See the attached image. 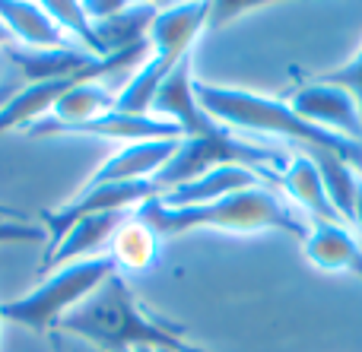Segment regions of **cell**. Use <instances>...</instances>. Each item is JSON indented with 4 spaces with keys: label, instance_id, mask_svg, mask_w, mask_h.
Returning <instances> with one entry per match:
<instances>
[{
    "label": "cell",
    "instance_id": "19",
    "mask_svg": "<svg viewBox=\"0 0 362 352\" xmlns=\"http://www.w3.org/2000/svg\"><path fill=\"white\" fill-rule=\"evenodd\" d=\"M0 245H48V229L32 219H0Z\"/></svg>",
    "mask_w": 362,
    "mask_h": 352
},
{
    "label": "cell",
    "instance_id": "25",
    "mask_svg": "<svg viewBox=\"0 0 362 352\" xmlns=\"http://www.w3.org/2000/svg\"><path fill=\"white\" fill-rule=\"evenodd\" d=\"M134 352H156V349H146V346H137V349H134Z\"/></svg>",
    "mask_w": 362,
    "mask_h": 352
},
{
    "label": "cell",
    "instance_id": "2",
    "mask_svg": "<svg viewBox=\"0 0 362 352\" xmlns=\"http://www.w3.org/2000/svg\"><path fill=\"white\" fill-rule=\"evenodd\" d=\"M150 229H156L163 238L197 229H213V232H232V235H255V232H286L293 238L305 241L312 232V222L289 207L286 197L274 184H257L251 190H238L223 200L204 203V207H163L159 200L144 203L134 210Z\"/></svg>",
    "mask_w": 362,
    "mask_h": 352
},
{
    "label": "cell",
    "instance_id": "21",
    "mask_svg": "<svg viewBox=\"0 0 362 352\" xmlns=\"http://www.w3.org/2000/svg\"><path fill=\"white\" fill-rule=\"evenodd\" d=\"M48 343H51V349L54 352H99L95 346H89V343H83V340H74V336L61 334V330H51Z\"/></svg>",
    "mask_w": 362,
    "mask_h": 352
},
{
    "label": "cell",
    "instance_id": "15",
    "mask_svg": "<svg viewBox=\"0 0 362 352\" xmlns=\"http://www.w3.org/2000/svg\"><path fill=\"white\" fill-rule=\"evenodd\" d=\"M302 254L318 270H353L362 277V241L344 222H312V232L302 241Z\"/></svg>",
    "mask_w": 362,
    "mask_h": 352
},
{
    "label": "cell",
    "instance_id": "11",
    "mask_svg": "<svg viewBox=\"0 0 362 352\" xmlns=\"http://www.w3.org/2000/svg\"><path fill=\"white\" fill-rule=\"evenodd\" d=\"M276 190L286 197L289 207H296L308 222H344L327 197L321 169L308 152H293L289 165L276 178Z\"/></svg>",
    "mask_w": 362,
    "mask_h": 352
},
{
    "label": "cell",
    "instance_id": "5",
    "mask_svg": "<svg viewBox=\"0 0 362 352\" xmlns=\"http://www.w3.org/2000/svg\"><path fill=\"white\" fill-rule=\"evenodd\" d=\"M115 273H118V267H115V260L108 257V254L74 260V264H67V267H57L51 277H45L42 283H38L35 289H29L25 296L13 298V302H4L0 305V317L48 336L51 330H57V324H61L70 311L80 308Z\"/></svg>",
    "mask_w": 362,
    "mask_h": 352
},
{
    "label": "cell",
    "instance_id": "24",
    "mask_svg": "<svg viewBox=\"0 0 362 352\" xmlns=\"http://www.w3.org/2000/svg\"><path fill=\"white\" fill-rule=\"evenodd\" d=\"M0 219H29L25 213H19V210H10V207H0Z\"/></svg>",
    "mask_w": 362,
    "mask_h": 352
},
{
    "label": "cell",
    "instance_id": "1",
    "mask_svg": "<svg viewBox=\"0 0 362 352\" xmlns=\"http://www.w3.org/2000/svg\"><path fill=\"white\" fill-rule=\"evenodd\" d=\"M197 102L206 111V118L213 124L235 131L242 137L264 140V143H289L296 146V152H337L340 159L362 171V143L344 140L337 133H327L321 127L302 121L293 111L286 99H274V95H261L251 89H235V86H216V83H200L197 80Z\"/></svg>",
    "mask_w": 362,
    "mask_h": 352
},
{
    "label": "cell",
    "instance_id": "12",
    "mask_svg": "<svg viewBox=\"0 0 362 352\" xmlns=\"http://www.w3.org/2000/svg\"><path fill=\"white\" fill-rule=\"evenodd\" d=\"M257 184H267V178L257 175L255 169H245V165H219V169H210L204 175L191 178V181L178 184V188L159 194V203L163 207H204V203L223 200L229 194H238V190H251Z\"/></svg>",
    "mask_w": 362,
    "mask_h": 352
},
{
    "label": "cell",
    "instance_id": "9",
    "mask_svg": "<svg viewBox=\"0 0 362 352\" xmlns=\"http://www.w3.org/2000/svg\"><path fill=\"white\" fill-rule=\"evenodd\" d=\"M194 86H197V80H194V54H187L169 73V80L159 86L150 114L178 124L185 137H204V133L216 131L219 124H213V121L206 118V111L197 102V89Z\"/></svg>",
    "mask_w": 362,
    "mask_h": 352
},
{
    "label": "cell",
    "instance_id": "7",
    "mask_svg": "<svg viewBox=\"0 0 362 352\" xmlns=\"http://www.w3.org/2000/svg\"><path fill=\"white\" fill-rule=\"evenodd\" d=\"M286 102L308 124L321 127V131H327V133H337V137H344V140H353V143H362L359 108H356V102H353V95L344 92L340 86L315 80V83L299 86Z\"/></svg>",
    "mask_w": 362,
    "mask_h": 352
},
{
    "label": "cell",
    "instance_id": "20",
    "mask_svg": "<svg viewBox=\"0 0 362 352\" xmlns=\"http://www.w3.org/2000/svg\"><path fill=\"white\" fill-rule=\"evenodd\" d=\"M318 80L331 83V86H340L344 92L353 95V102H356L359 108V118H362V48L356 51V57H353L350 63H344L340 70H331V73L318 76Z\"/></svg>",
    "mask_w": 362,
    "mask_h": 352
},
{
    "label": "cell",
    "instance_id": "8",
    "mask_svg": "<svg viewBox=\"0 0 362 352\" xmlns=\"http://www.w3.org/2000/svg\"><path fill=\"white\" fill-rule=\"evenodd\" d=\"M112 108H118V92L108 89L102 80L76 83V86L70 89V92H64L61 99L54 102V108H51L38 124H32L25 133H29V137H64L67 131L102 118V114L112 111Z\"/></svg>",
    "mask_w": 362,
    "mask_h": 352
},
{
    "label": "cell",
    "instance_id": "26",
    "mask_svg": "<svg viewBox=\"0 0 362 352\" xmlns=\"http://www.w3.org/2000/svg\"><path fill=\"white\" fill-rule=\"evenodd\" d=\"M0 324H4V317H0Z\"/></svg>",
    "mask_w": 362,
    "mask_h": 352
},
{
    "label": "cell",
    "instance_id": "16",
    "mask_svg": "<svg viewBox=\"0 0 362 352\" xmlns=\"http://www.w3.org/2000/svg\"><path fill=\"white\" fill-rule=\"evenodd\" d=\"M163 254V235L156 229H150L137 213H131L118 226V232L108 241V257L115 260L118 273H144L153 270Z\"/></svg>",
    "mask_w": 362,
    "mask_h": 352
},
{
    "label": "cell",
    "instance_id": "6",
    "mask_svg": "<svg viewBox=\"0 0 362 352\" xmlns=\"http://www.w3.org/2000/svg\"><path fill=\"white\" fill-rule=\"evenodd\" d=\"M159 200L156 181H127V184H83L67 203L45 213V229H48V248H54L64 238L70 226L80 219L99 213H134L144 203Z\"/></svg>",
    "mask_w": 362,
    "mask_h": 352
},
{
    "label": "cell",
    "instance_id": "10",
    "mask_svg": "<svg viewBox=\"0 0 362 352\" xmlns=\"http://www.w3.org/2000/svg\"><path fill=\"white\" fill-rule=\"evenodd\" d=\"M185 140V137H181ZM181 140H146V143H127L115 150L86 184H127V181H156V175L172 162Z\"/></svg>",
    "mask_w": 362,
    "mask_h": 352
},
{
    "label": "cell",
    "instance_id": "3",
    "mask_svg": "<svg viewBox=\"0 0 362 352\" xmlns=\"http://www.w3.org/2000/svg\"><path fill=\"white\" fill-rule=\"evenodd\" d=\"M57 330L99 352H134L137 346L156 352H204L187 346L181 340V330L146 315L121 273L105 279L80 308H74L57 324Z\"/></svg>",
    "mask_w": 362,
    "mask_h": 352
},
{
    "label": "cell",
    "instance_id": "4",
    "mask_svg": "<svg viewBox=\"0 0 362 352\" xmlns=\"http://www.w3.org/2000/svg\"><path fill=\"white\" fill-rule=\"evenodd\" d=\"M210 10L213 4H169L159 6L156 19L150 25V57L131 73V80L121 86L118 92V108L131 114H150L156 92L169 73L194 54V44L210 25Z\"/></svg>",
    "mask_w": 362,
    "mask_h": 352
},
{
    "label": "cell",
    "instance_id": "14",
    "mask_svg": "<svg viewBox=\"0 0 362 352\" xmlns=\"http://www.w3.org/2000/svg\"><path fill=\"white\" fill-rule=\"evenodd\" d=\"M127 216L131 213H99V216H89V219H80L76 226H70L64 232V238L54 248H48L45 267L57 270V267H67L74 260L108 254V241H112V235L118 232V226Z\"/></svg>",
    "mask_w": 362,
    "mask_h": 352
},
{
    "label": "cell",
    "instance_id": "13",
    "mask_svg": "<svg viewBox=\"0 0 362 352\" xmlns=\"http://www.w3.org/2000/svg\"><path fill=\"white\" fill-rule=\"evenodd\" d=\"M0 23L13 35L16 48H25V51L76 48L61 32V25L48 16V10L42 4H32V0H0Z\"/></svg>",
    "mask_w": 362,
    "mask_h": 352
},
{
    "label": "cell",
    "instance_id": "17",
    "mask_svg": "<svg viewBox=\"0 0 362 352\" xmlns=\"http://www.w3.org/2000/svg\"><path fill=\"white\" fill-rule=\"evenodd\" d=\"M308 156L315 159V165L321 169V178H325V188L327 197H331L334 210L344 222H353V207H356V194H359V184L362 178L356 175L346 159H340L337 152H325V150H312Z\"/></svg>",
    "mask_w": 362,
    "mask_h": 352
},
{
    "label": "cell",
    "instance_id": "23",
    "mask_svg": "<svg viewBox=\"0 0 362 352\" xmlns=\"http://www.w3.org/2000/svg\"><path fill=\"white\" fill-rule=\"evenodd\" d=\"M353 226H359V232H362V184L356 194V207H353Z\"/></svg>",
    "mask_w": 362,
    "mask_h": 352
},
{
    "label": "cell",
    "instance_id": "18",
    "mask_svg": "<svg viewBox=\"0 0 362 352\" xmlns=\"http://www.w3.org/2000/svg\"><path fill=\"white\" fill-rule=\"evenodd\" d=\"M42 6L48 10V16L61 25V32L76 48L89 51L93 57H102L99 35H95V25H93V19H89L83 0H48V4H42Z\"/></svg>",
    "mask_w": 362,
    "mask_h": 352
},
{
    "label": "cell",
    "instance_id": "22",
    "mask_svg": "<svg viewBox=\"0 0 362 352\" xmlns=\"http://www.w3.org/2000/svg\"><path fill=\"white\" fill-rule=\"evenodd\" d=\"M10 48H16V42H13V35L6 32V25L0 23V51H10Z\"/></svg>",
    "mask_w": 362,
    "mask_h": 352
}]
</instances>
